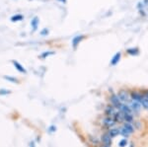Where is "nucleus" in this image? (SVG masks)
I'll return each instance as SVG.
<instances>
[{
    "mask_svg": "<svg viewBox=\"0 0 148 147\" xmlns=\"http://www.w3.org/2000/svg\"><path fill=\"white\" fill-rule=\"evenodd\" d=\"M130 93L131 100L137 101V102H139V103H140V101H141V98H142L141 90H130Z\"/></svg>",
    "mask_w": 148,
    "mask_h": 147,
    "instance_id": "423d86ee",
    "label": "nucleus"
},
{
    "mask_svg": "<svg viewBox=\"0 0 148 147\" xmlns=\"http://www.w3.org/2000/svg\"><path fill=\"white\" fill-rule=\"evenodd\" d=\"M10 91H7V90H0V95H6V94H9Z\"/></svg>",
    "mask_w": 148,
    "mask_h": 147,
    "instance_id": "b1692460",
    "label": "nucleus"
},
{
    "mask_svg": "<svg viewBox=\"0 0 148 147\" xmlns=\"http://www.w3.org/2000/svg\"><path fill=\"white\" fill-rule=\"evenodd\" d=\"M118 95L119 99L121 100V103L123 104H127L131 101V98H130V90L127 89H121L120 91L116 93Z\"/></svg>",
    "mask_w": 148,
    "mask_h": 147,
    "instance_id": "f03ea898",
    "label": "nucleus"
},
{
    "mask_svg": "<svg viewBox=\"0 0 148 147\" xmlns=\"http://www.w3.org/2000/svg\"><path fill=\"white\" fill-rule=\"evenodd\" d=\"M54 53L53 51H45L42 54H40V57L42 58H46L47 56H49V55H51V54H53Z\"/></svg>",
    "mask_w": 148,
    "mask_h": 147,
    "instance_id": "aec40b11",
    "label": "nucleus"
},
{
    "mask_svg": "<svg viewBox=\"0 0 148 147\" xmlns=\"http://www.w3.org/2000/svg\"><path fill=\"white\" fill-rule=\"evenodd\" d=\"M47 34H49V30H47V29H44L42 32H40V35H42V36H46Z\"/></svg>",
    "mask_w": 148,
    "mask_h": 147,
    "instance_id": "4be33fe9",
    "label": "nucleus"
},
{
    "mask_svg": "<svg viewBox=\"0 0 148 147\" xmlns=\"http://www.w3.org/2000/svg\"><path fill=\"white\" fill-rule=\"evenodd\" d=\"M127 145H128L127 138H125V137H123V139H121V140L119 141V146L120 147H126Z\"/></svg>",
    "mask_w": 148,
    "mask_h": 147,
    "instance_id": "a211bd4d",
    "label": "nucleus"
},
{
    "mask_svg": "<svg viewBox=\"0 0 148 147\" xmlns=\"http://www.w3.org/2000/svg\"><path fill=\"white\" fill-rule=\"evenodd\" d=\"M108 134L112 137V138H114L116 136L120 135V129H118V127H116V126L112 127V129H109Z\"/></svg>",
    "mask_w": 148,
    "mask_h": 147,
    "instance_id": "f8f14e48",
    "label": "nucleus"
},
{
    "mask_svg": "<svg viewBox=\"0 0 148 147\" xmlns=\"http://www.w3.org/2000/svg\"><path fill=\"white\" fill-rule=\"evenodd\" d=\"M4 78L8 80V81H11V82H13V83H17L18 82V80L15 79V78H12V77H9V76H5Z\"/></svg>",
    "mask_w": 148,
    "mask_h": 147,
    "instance_id": "412c9836",
    "label": "nucleus"
},
{
    "mask_svg": "<svg viewBox=\"0 0 148 147\" xmlns=\"http://www.w3.org/2000/svg\"><path fill=\"white\" fill-rule=\"evenodd\" d=\"M121 51H119V53H116L112 57L111 59V62H110V64H111L112 66H114V65H116L119 62H120V60H121Z\"/></svg>",
    "mask_w": 148,
    "mask_h": 147,
    "instance_id": "9d476101",
    "label": "nucleus"
},
{
    "mask_svg": "<svg viewBox=\"0 0 148 147\" xmlns=\"http://www.w3.org/2000/svg\"><path fill=\"white\" fill-rule=\"evenodd\" d=\"M58 1H60V2H63V3H65V2H66V0H58Z\"/></svg>",
    "mask_w": 148,
    "mask_h": 147,
    "instance_id": "a878e982",
    "label": "nucleus"
},
{
    "mask_svg": "<svg viewBox=\"0 0 148 147\" xmlns=\"http://www.w3.org/2000/svg\"><path fill=\"white\" fill-rule=\"evenodd\" d=\"M116 109L114 108V106H112V105H109V106H107L106 107V109H105V113H106V117H111V118H113L114 117V115L116 113Z\"/></svg>",
    "mask_w": 148,
    "mask_h": 147,
    "instance_id": "6e6552de",
    "label": "nucleus"
},
{
    "mask_svg": "<svg viewBox=\"0 0 148 147\" xmlns=\"http://www.w3.org/2000/svg\"><path fill=\"white\" fill-rule=\"evenodd\" d=\"M135 129L133 126L132 122H123V125L120 127V135L125 138H128L131 134H133Z\"/></svg>",
    "mask_w": 148,
    "mask_h": 147,
    "instance_id": "f257e3e1",
    "label": "nucleus"
},
{
    "mask_svg": "<svg viewBox=\"0 0 148 147\" xmlns=\"http://www.w3.org/2000/svg\"><path fill=\"white\" fill-rule=\"evenodd\" d=\"M134 120V116L132 113H123V122H132Z\"/></svg>",
    "mask_w": 148,
    "mask_h": 147,
    "instance_id": "ddd939ff",
    "label": "nucleus"
},
{
    "mask_svg": "<svg viewBox=\"0 0 148 147\" xmlns=\"http://www.w3.org/2000/svg\"><path fill=\"white\" fill-rule=\"evenodd\" d=\"M113 118L116 124H123V113L120 112V111H116V113L114 115Z\"/></svg>",
    "mask_w": 148,
    "mask_h": 147,
    "instance_id": "9b49d317",
    "label": "nucleus"
},
{
    "mask_svg": "<svg viewBox=\"0 0 148 147\" xmlns=\"http://www.w3.org/2000/svg\"><path fill=\"white\" fill-rule=\"evenodd\" d=\"M103 125H104L106 129H112V127H114L116 124V122H114V120L111 117H105L103 118Z\"/></svg>",
    "mask_w": 148,
    "mask_h": 147,
    "instance_id": "39448f33",
    "label": "nucleus"
},
{
    "mask_svg": "<svg viewBox=\"0 0 148 147\" xmlns=\"http://www.w3.org/2000/svg\"><path fill=\"white\" fill-rule=\"evenodd\" d=\"M89 141L91 142L92 144H94V145H98V144L100 143V141L98 140L96 137H94V136H89Z\"/></svg>",
    "mask_w": 148,
    "mask_h": 147,
    "instance_id": "6ab92c4d",
    "label": "nucleus"
},
{
    "mask_svg": "<svg viewBox=\"0 0 148 147\" xmlns=\"http://www.w3.org/2000/svg\"><path fill=\"white\" fill-rule=\"evenodd\" d=\"M31 147H35V142H31Z\"/></svg>",
    "mask_w": 148,
    "mask_h": 147,
    "instance_id": "393cba45",
    "label": "nucleus"
},
{
    "mask_svg": "<svg viewBox=\"0 0 148 147\" xmlns=\"http://www.w3.org/2000/svg\"><path fill=\"white\" fill-rule=\"evenodd\" d=\"M56 130V127L54 126V125H51V126L49 129V131H51V132H54Z\"/></svg>",
    "mask_w": 148,
    "mask_h": 147,
    "instance_id": "5701e85b",
    "label": "nucleus"
},
{
    "mask_svg": "<svg viewBox=\"0 0 148 147\" xmlns=\"http://www.w3.org/2000/svg\"><path fill=\"white\" fill-rule=\"evenodd\" d=\"M12 62H13L14 66H15V67H16V69H17L18 71H20V72H22V73H26V72H27V71H26L25 68H24L23 66L21 65L20 63L18 62V61L13 60V61H12Z\"/></svg>",
    "mask_w": 148,
    "mask_h": 147,
    "instance_id": "2eb2a0df",
    "label": "nucleus"
},
{
    "mask_svg": "<svg viewBox=\"0 0 148 147\" xmlns=\"http://www.w3.org/2000/svg\"><path fill=\"white\" fill-rule=\"evenodd\" d=\"M39 23H40V21H39V19H38V17H34V19L32 20V22H31V25H32L33 31H37Z\"/></svg>",
    "mask_w": 148,
    "mask_h": 147,
    "instance_id": "dca6fc26",
    "label": "nucleus"
},
{
    "mask_svg": "<svg viewBox=\"0 0 148 147\" xmlns=\"http://www.w3.org/2000/svg\"><path fill=\"white\" fill-rule=\"evenodd\" d=\"M109 100H110V103H111V105L114 106V108L116 109V110H119V109H120V107L121 106V104H123L121 102L120 99H119L118 95H116V93H112L111 96H110V98H109Z\"/></svg>",
    "mask_w": 148,
    "mask_h": 147,
    "instance_id": "20e7f679",
    "label": "nucleus"
},
{
    "mask_svg": "<svg viewBox=\"0 0 148 147\" xmlns=\"http://www.w3.org/2000/svg\"><path fill=\"white\" fill-rule=\"evenodd\" d=\"M112 137L109 135L108 132H106V133H104L103 135L101 136V143L102 145H107V146H111L112 144Z\"/></svg>",
    "mask_w": 148,
    "mask_h": 147,
    "instance_id": "0eeeda50",
    "label": "nucleus"
},
{
    "mask_svg": "<svg viewBox=\"0 0 148 147\" xmlns=\"http://www.w3.org/2000/svg\"><path fill=\"white\" fill-rule=\"evenodd\" d=\"M128 106L130 107L131 111H132L133 116L138 115V113H139L140 112H141V110H142V106H141V104H140L139 102L134 101V100H131V101L130 102V103H128Z\"/></svg>",
    "mask_w": 148,
    "mask_h": 147,
    "instance_id": "7ed1b4c3",
    "label": "nucleus"
},
{
    "mask_svg": "<svg viewBox=\"0 0 148 147\" xmlns=\"http://www.w3.org/2000/svg\"><path fill=\"white\" fill-rule=\"evenodd\" d=\"M84 38L85 37L83 35H79V36H75V37H73L72 41H71V44H72L73 49H76V47L78 46V44H79L80 42L84 40Z\"/></svg>",
    "mask_w": 148,
    "mask_h": 147,
    "instance_id": "1a4fd4ad",
    "label": "nucleus"
},
{
    "mask_svg": "<svg viewBox=\"0 0 148 147\" xmlns=\"http://www.w3.org/2000/svg\"><path fill=\"white\" fill-rule=\"evenodd\" d=\"M126 53L130 54V55H138L139 54V49L137 47H130V49H126Z\"/></svg>",
    "mask_w": 148,
    "mask_h": 147,
    "instance_id": "4468645a",
    "label": "nucleus"
},
{
    "mask_svg": "<svg viewBox=\"0 0 148 147\" xmlns=\"http://www.w3.org/2000/svg\"><path fill=\"white\" fill-rule=\"evenodd\" d=\"M23 15L21 14H17V15H14L11 17V21L12 22H17V21H22L23 20Z\"/></svg>",
    "mask_w": 148,
    "mask_h": 147,
    "instance_id": "f3484780",
    "label": "nucleus"
}]
</instances>
